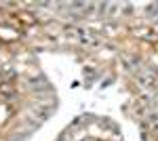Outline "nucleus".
<instances>
[{"mask_svg":"<svg viewBox=\"0 0 158 141\" xmlns=\"http://www.w3.org/2000/svg\"><path fill=\"white\" fill-rule=\"evenodd\" d=\"M135 78H137V84L143 86V89H152V86L156 84V74H154L152 70L150 72H139Z\"/></svg>","mask_w":158,"mask_h":141,"instance_id":"obj_1","label":"nucleus"},{"mask_svg":"<svg viewBox=\"0 0 158 141\" xmlns=\"http://www.w3.org/2000/svg\"><path fill=\"white\" fill-rule=\"evenodd\" d=\"M156 103H158V97H156Z\"/></svg>","mask_w":158,"mask_h":141,"instance_id":"obj_3","label":"nucleus"},{"mask_svg":"<svg viewBox=\"0 0 158 141\" xmlns=\"http://www.w3.org/2000/svg\"><path fill=\"white\" fill-rule=\"evenodd\" d=\"M122 65L129 72H133V74H139V68H143L141 59H137V57H124L122 59Z\"/></svg>","mask_w":158,"mask_h":141,"instance_id":"obj_2","label":"nucleus"}]
</instances>
